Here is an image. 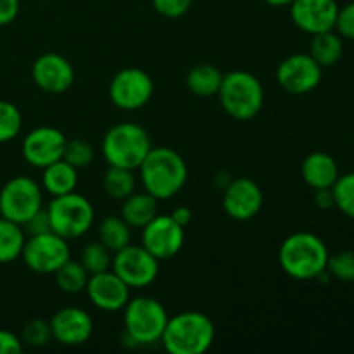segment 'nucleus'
<instances>
[{
  "instance_id": "nucleus-16",
  "label": "nucleus",
  "mask_w": 354,
  "mask_h": 354,
  "mask_svg": "<svg viewBox=\"0 0 354 354\" xmlns=\"http://www.w3.org/2000/svg\"><path fill=\"white\" fill-rule=\"evenodd\" d=\"M31 78H33L35 85L41 90V92L59 93L68 92L75 82V68L66 59L64 55L55 54V52H47L41 54L37 61L31 66Z\"/></svg>"
},
{
  "instance_id": "nucleus-7",
  "label": "nucleus",
  "mask_w": 354,
  "mask_h": 354,
  "mask_svg": "<svg viewBox=\"0 0 354 354\" xmlns=\"http://www.w3.org/2000/svg\"><path fill=\"white\" fill-rule=\"evenodd\" d=\"M52 232L66 241L83 237L92 228L95 211L85 196L75 192L57 196L47 206Z\"/></svg>"
},
{
  "instance_id": "nucleus-9",
  "label": "nucleus",
  "mask_w": 354,
  "mask_h": 354,
  "mask_svg": "<svg viewBox=\"0 0 354 354\" xmlns=\"http://www.w3.org/2000/svg\"><path fill=\"white\" fill-rule=\"evenodd\" d=\"M21 258L33 273L54 275L57 268L71 259V249L66 239L54 232H47V234L28 237Z\"/></svg>"
},
{
  "instance_id": "nucleus-38",
  "label": "nucleus",
  "mask_w": 354,
  "mask_h": 354,
  "mask_svg": "<svg viewBox=\"0 0 354 354\" xmlns=\"http://www.w3.org/2000/svg\"><path fill=\"white\" fill-rule=\"evenodd\" d=\"M23 342L21 337L9 330L0 328V354H19L23 351Z\"/></svg>"
},
{
  "instance_id": "nucleus-3",
  "label": "nucleus",
  "mask_w": 354,
  "mask_h": 354,
  "mask_svg": "<svg viewBox=\"0 0 354 354\" xmlns=\"http://www.w3.org/2000/svg\"><path fill=\"white\" fill-rule=\"evenodd\" d=\"M216 337L211 318L201 311H183L169 318L161 342L169 354H204Z\"/></svg>"
},
{
  "instance_id": "nucleus-20",
  "label": "nucleus",
  "mask_w": 354,
  "mask_h": 354,
  "mask_svg": "<svg viewBox=\"0 0 354 354\" xmlns=\"http://www.w3.org/2000/svg\"><path fill=\"white\" fill-rule=\"evenodd\" d=\"M301 176L313 190L332 189L339 178V166L327 152H311L301 165Z\"/></svg>"
},
{
  "instance_id": "nucleus-42",
  "label": "nucleus",
  "mask_w": 354,
  "mask_h": 354,
  "mask_svg": "<svg viewBox=\"0 0 354 354\" xmlns=\"http://www.w3.org/2000/svg\"><path fill=\"white\" fill-rule=\"evenodd\" d=\"M263 2H266L268 6H272V7H287V6H290L294 0H263Z\"/></svg>"
},
{
  "instance_id": "nucleus-19",
  "label": "nucleus",
  "mask_w": 354,
  "mask_h": 354,
  "mask_svg": "<svg viewBox=\"0 0 354 354\" xmlns=\"http://www.w3.org/2000/svg\"><path fill=\"white\" fill-rule=\"evenodd\" d=\"M290 19L301 31L310 35L334 30L339 3L335 0H294Z\"/></svg>"
},
{
  "instance_id": "nucleus-6",
  "label": "nucleus",
  "mask_w": 354,
  "mask_h": 354,
  "mask_svg": "<svg viewBox=\"0 0 354 354\" xmlns=\"http://www.w3.org/2000/svg\"><path fill=\"white\" fill-rule=\"evenodd\" d=\"M123 311L124 332L135 346H151L161 341L169 320L162 303L149 296L130 297Z\"/></svg>"
},
{
  "instance_id": "nucleus-30",
  "label": "nucleus",
  "mask_w": 354,
  "mask_h": 354,
  "mask_svg": "<svg viewBox=\"0 0 354 354\" xmlns=\"http://www.w3.org/2000/svg\"><path fill=\"white\" fill-rule=\"evenodd\" d=\"M23 128V116L16 104L0 99V144L14 140Z\"/></svg>"
},
{
  "instance_id": "nucleus-11",
  "label": "nucleus",
  "mask_w": 354,
  "mask_h": 354,
  "mask_svg": "<svg viewBox=\"0 0 354 354\" xmlns=\"http://www.w3.org/2000/svg\"><path fill=\"white\" fill-rule=\"evenodd\" d=\"M154 95L151 75L140 68H124L109 83V99L118 109L138 111L147 106Z\"/></svg>"
},
{
  "instance_id": "nucleus-40",
  "label": "nucleus",
  "mask_w": 354,
  "mask_h": 354,
  "mask_svg": "<svg viewBox=\"0 0 354 354\" xmlns=\"http://www.w3.org/2000/svg\"><path fill=\"white\" fill-rule=\"evenodd\" d=\"M315 204H317L320 209H332V207H335L334 192H332V189L315 190Z\"/></svg>"
},
{
  "instance_id": "nucleus-12",
  "label": "nucleus",
  "mask_w": 354,
  "mask_h": 354,
  "mask_svg": "<svg viewBox=\"0 0 354 354\" xmlns=\"http://www.w3.org/2000/svg\"><path fill=\"white\" fill-rule=\"evenodd\" d=\"M324 68L310 54H292L277 68V82L280 88L290 95H306L322 82Z\"/></svg>"
},
{
  "instance_id": "nucleus-25",
  "label": "nucleus",
  "mask_w": 354,
  "mask_h": 354,
  "mask_svg": "<svg viewBox=\"0 0 354 354\" xmlns=\"http://www.w3.org/2000/svg\"><path fill=\"white\" fill-rule=\"evenodd\" d=\"M26 234L23 227L7 218H0V265L16 261L21 258Z\"/></svg>"
},
{
  "instance_id": "nucleus-5",
  "label": "nucleus",
  "mask_w": 354,
  "mask_h": 354,
  "mask_svg": "<svg viewBox=\"0 0 354 354\" xmlns=\"http://www.w3.org/2000/svg\"><path fill=\"white\" fill-rule=\"evenodd\" d=\"M102 156L109 166L138 169L152 149L149 131L137 123H118L102 138Z\"/></svg>"
},
{
  "instance_id": "nucleus-27",
  "label": "nucleus",
  "mask_w": 354,
  "mask_h": 354,
  "mask_svg": "<svg viewBox=\"0 0 354 354\" xmlns=\"http://www.w3.org/2000/svg\"><path fill=\"white\" fill-rule=\"evenodd\" d=\"M137 180H135L133 169L118 168V166H109L107 171L104 173L102 189L111 199L123 201L130 194L135 192Z\"/></svg>"
},
{
  "instance_id": "nucleus-31",
  "label": "nucleus",
  "mask_w": 354,
  "mask_h": 354,
  "mask_svg": "<svg viewBox=\"0 0 354 354\" xmlns=\"http://www.w3.org/2000/svg\"><path fill=\"white\" fill-rule=\"evenodd\" d=\"M332 192H334L335 207L354 220V173L339 175L337 182L332 185Z\"/></svg>"
},
{
  "instance_id": "nucleus-41",
  "label": "nucleus",
  "mask_w": 354,
  "mask_h": 354,
  "mask_svg": "<svg viewBox=\"0 0 354 354\" xmlns=\"http://www.w3.org/2000/svg\"><path fill=\"white\" fill-rule=\"evenodd\" d=\"M169 216H171L176 223L182 225V227L185 228L190 225L194 214H192V209H190L189 206H176L175 209L171 211V214H169Z\"/></svg>"
},
{
  "instance_id": "nucleus-18",
  "label": "nucleus",
  "mask_w": 354,
  "mask_h": 354,
  "mask_svg": "<svg viewBox=\"0 0 354 354\" xmlns=\"http://www.w3.org/2000/svg\"><path fill=\"white\" fill-rule=\"evenodd\" d=\"M130 287L113 270L90 275L85 287L90 303L97 310L107 311V313L123 310L128 301H130Z\"/></svg>"
},
{
  "instance_id": "nucleus-39",
  "label": "nucleus",
  "mask_w": 354,
  "mask_h": 354,
  "mask_svg": "<svg viewBox=\"0 0 354 354\" xmlns=\"http://www.w3.org/2000/svg\"><path fill=\"white\" fill-rule=\"evenodd\" d=\"M19 14V0H0V26L14 23Z\"/></svg>"
},
{
  "instance_id": "nucleus-10",
  "label": "nucleus",
  "mask_w": 354,
  "mask_h": 354,
  "mask_svg": "<svg viewBox=\"0 0 354 354\" xmlns=\"http://www.w3.org/2000/svg\"><path fill=\"white\" fill-rule=\"evenodd\" d=\"M111 270L130 289H145L158 279L159 259H156L142 244H128L127 248L114 252Z\"/></svg>"
},
{
  "instance_id": "nucleus-8",
  "label": "nucleus",
  "mask_w": 354,
  "mask_h": 354,
  "mask_svg": "<svg viewBox=\"0 0 354 354\" xmlns=\"http://www.w3.org/2000/svg\"><path fill=\"white\" fill-rule=\"evenodd\" d=\"M44 207L41 187L30 176H14L0 190L2 218L23 225Z\"/></svg>"
},
{
  "instance_id": "nucleus-22",
  "label": "nucleus",
  "mask_w": 354,
  "mask_h": 354,
  "mask_svg": "<svg viewBox=\"0 0 354 354\" xmlns=\"http://www.w3.org/2000/svg\"><path fill=\"white\" fill-rule=\"evenodd\" d=\"M76 187H78V169L66 162L64 159H59V161L44 168L41 189L50 196L57 197L75 192Z\"/></svg>"
},
{
  "instance_id": "nucleus-26",
  "label": "nucleus",
  "mask_w": 354,
  "mask_h": 354,
  "mask_svg": "<svg viewBox=\"0 0 354 354\" xmlns=\"http://www.w3.org/2000/svg\"><path fill=\"white\" fill-rule=\"evenodd\" d=\"M97 234H99V241L113 252L131 244V227L121 216L111 214L104 218L99 223Z\"/></svg>"
},
{
  "instance_id": "nucleus-33",
  "label": "nucleus",
  "mask_w": 354,
  "mask_h": 354,
  "mask_svg": "<svg viewBox=\"0 0 354 354\" xmlns=\"http://www.w3.org/2000/svg\"><path fill=\"white\" fill-rule=\"evenodd\" d=\"M52 341V330L50 324L41 318H35L24 324L23 330H21V342L28 348H44Z\"/></svg>"
},
{
  "instance_id": "nucleus-28",
  "label": "nucleus",
  "mask_w": 354,
  "mask_h": 354,
  "mask_svg": "<svg viewBox=\"0 0 354 354\" xmlns=\"http://www.w3.org/2000/svg\"><path fill=\"white\" fill-rule=\"evenodd\" d=\"M88 272L83 268L80 261L68 259L57 272L54 273L55 283L59 289L66 294H80L85 290L86 282H88Z\"/></svg>"
},
{
  "instance_id": "nucleus-14",
  "label": "nucleus",
  "mask_w": 354,
  "mask_h": 354,
  "mask_svg": "<svg viewBox=\"0 0 354 354\" xmlns=\"http://www.w3.org/2000/svg\"><path fill=\"white\" fill-rule=\"evenodd\" d=\"M66 135L59 128L38 127L28 131L23 140V158L33 168H47L64 156Z\"/></svg>"
},
{
  "instance_id": "nucleus-23",
  "label": "nucleus",
  "mask_w": 354,
  "mask_h": 354,
  "mask_svg": "<svg viewBox=\"0 0 354 354\" xmlns=\"http://www.w3.org/2000/svg\"><path fill=\"white\" fill-rule=\"evenodd\" d=\"M221 69H218L214 64L203 62L196 64L185 76V85L190 93L197 97H214L220 92L221 82H223Z\"/></svg>"
},
{
  "instance_id": "nucleus-43",
  "label": "nucleus",
  "mask_w": 354,
  "mask_h": 354,
  "mask_svg": "<svg viewBox=\"0 0 354 354\" xmlns=\"http://www.w3.org/2000/svg\"><path fill=\"white\" fill-rule=\"evenodd\" d=\"M0 218H2V211H0Z\"/></svg>"
},
{
  "instance_id": "nucleus-2",
  "label": "nucleus",
  "mask_w": 354,
  "mask_h": 354,
  "mask_svg": "<svg viewBox=\"0 0 354 354\" xmlns=\"http://www.w3.org/2000/svg\"><path fill=\"white\" fill-rule=\"evenodd\" d=\"M328 249L318 235L296 232L282 242L279 251L280 268L294 280H317L327 270Z\"/></svg>"
},
{
  "instance_id": "nucleus-17",
  "label": "nucleus",
  "mask_w": 354,
  "mask_h": 354,
  "mask_svg": "<svg viewBox=\"0 0 354 354\" xmlns=\"http://www.w3.org/2000/svg\"><path fill=\"white\" fill-rule=\"evenodd\" d=\"M52 339L61 346H83L93 334V320L85 310L76 306H66L55 311L50 318Z\"/></svg>"
},
{
  "instance_id": "nucleus-4",
  "label": "nucleus",
  "mask_w": 354,
  "mask_h": 354,
  "mask_svg": "<svg viewBox=\"0 0 354 354\" xmlns=\"http://www.w3.org/2000/svg\"><path fill=\"white\" fill-rule=\"evenodd\" d=\"M218 97L223 111L232 120L249 121L263 109L265 88L258 76L237 69L223 75Z\"/></svg>"
},
{
  "instance_id": "nucleus-29",
  "label": "nucleus",
  "mask_w": 354,
  "mask_h": 354,
  "mask_svg": "<svg viewBox=\"0 0 354 354\" xmlns=\"http://www.w3.org/2000/svg\"><path fill=\"white\" fill-rule=\"evenodd\" d=\"M113 251L106 248L100 241L88 242L85 248L82 249L80 254V263L83 268L88 272V275H95V273H102L106 270H111L113 265Z\"/></svg>"
},
{
  "instance_id": "nucleus-32",
  "label": "nucleus",
  "mask_w": 354,
  "mask_h": 354,
  "mask_svg": "<svg viewBox=\"0 0 354 354\" xmlns=\"http://www.w3.org/2000/svg\"><path fill=\"white\" fill-rule=\"evenodd\" d=\"M95 158V151H93V145L88 140H83V138H73V140L66 142L64 149V159L66 162H69L71 166H75L76 169L86 168L93 162Z\"/></svg>"
},
{
  "instance_id": "nucleus-21",
  "label": "nucleus",
  "mask_w": 354,
  "mask_h": 354,
  "mask_svg": "<svg viewBox=\"0 0 354 354\" xmlns=\"http://www.w3.org/2000/svg\"><path fill=\"white\" fill-rule=\"evenodd\" d=\"M159 201L149 192H133L121 201L120 216L130 225L131 228H144L152 218L158 216Z\"/></svg>"
},
{
  "instance_id": "nucleus-34",
  "label": "nucleus",
  "mask_w": 354,
  "mask_h": 354,
  "mask_svg": "<svg viewBox=\"0 0 354 354\" xmlns=\"http://www.w3.org/2000/svg\"><path fill=\"white\" fill-rule=\"evenodd\" d=\"M327 272L341 282H354V251H339L328 256Z\"/></svg>"
},
{
  "instance_id": "nucleus-37",
  "label": "nucleus",
  "mask_w": 354,
  "mask_h": 354,
  "mask_svg": "<svg viewBox=\"0 0 354 354\" xmlns=\"http://www.w3.org/2000/svg\"><path fill=\"white\" fill-rule=\"evenodd\" d=\"M21 227H23L24 234H26L28 237H31V235H40V234H47V232H52L50 218H48L47 207H41L40 211H37V213H35L33 216L26 221V223L21 225Z\"/></svg>"
},
{
  "instance_id": "nucleus-13",
  "label": "nucleus",
  "mask_w": 354,
  "mask_h": 354,
  "mask_svg": "<svg viewBox=\"0 0 354 354\" xmlns=\"http://www.w3.org/2000/svg\"><path fill=\"white\" fill-rule=\"evenodd\" d=\"M185 228L169 214H158L142 228V245L159 261L171 259L182 251Z\"/></svg>"
},
{
  "instance_id": "nucleus-24",
  "label": "nucleus",
  "mask_w": 354,
  "mask_h": 354,
  "mask_svg": "<svg viewBox=\"0 0 354 354\" xmlns=\"http://www.w3.org/2000/svg\"><path fill=\"white\" fill-rule=\"evenodd\" d=\"M310 41V52L308 54L322 66V68H330V66L337 64L339 59L342 57L344 52V44H342V37L334 30L322 31V33L311 35Z\"/></svg>"
},
{
  "instance_id": "nucleus-35",
  "label": "nucleus",
  "mask_w": 354,
  "mask_h": 354,
  "mask_svg": "<svg viewBox=\"0 0 354 354\" xmlns=\"http://www.w3.org/2000/svg\"><path fill=\"white\" fill-rule=\"evenodd\" d=\"M154 10L162 17L168 19H178L183 17L192 7V0H152Z\"/></svg>"
},
{
  "instance_id": "nucleus-36",
  "label": "nucleus",
  "mask_w": 354,
  "mask_h": 354,
  "mask_svg": "<svg viewBox=\"0 0 354 354\" xmlns=\"http://www.w3.org/2000/svg\"><path fill=\"white\" fill-rule=\"evenodd\" d=\"M334 30L337 31L342 38L354 40V2L346 3L344 7H339Z\"/></svg>"
},
{
  "instance_id": "nucleus-1",
  "label": "nucleus",
  "mask_w": 354,
  "mask_h": 354,
  "mask_svg": "<svg viewBox=\"0 0 354 354\" xmlns=\"http://www.w3.org/2000/svg\"><path fill=\"white\" fill-rule=\"evenodd\" d=\"M138 173L145 192L158 201L175 197L189 178L185 159L171 147H152L138 166Z\"/></svg>"
},
{
  "instance_id": "nucleus-15",
  "label": "nucleus",
  "mask_w": 354,
  "mask_h": 354,
  "mask_svg": "<svg viewBox=\"0 0 354 354\" xmlns=\"http://www.w3.org/2000/svg\"><path fill=\"white\" fill-rule=\"evenodd\" d=\"M263 203L261 187L251 178H232L223 189V209L235 221H249L258 216Z\"/></svg>"
}]
</instances>
